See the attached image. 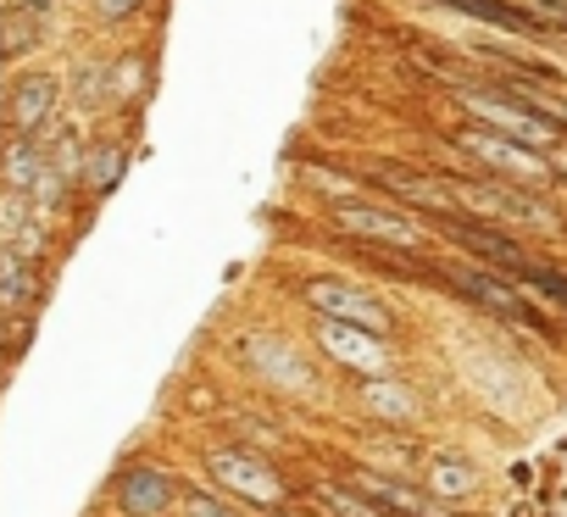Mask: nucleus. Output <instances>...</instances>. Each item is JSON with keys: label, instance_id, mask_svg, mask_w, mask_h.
<instances>
[{"label": "nucleus", "instance_id": "nucleus-1", "mask_svg": "<svg viewBox=\"0 0 567 517\" xmlns=\"http://www.w3.org/2000/svg\"><path fill=\"white\" fill-rule=\"evenodd\" d=\"M434 279L451 285L467 307H478V312L495 318L501 329H523V334H539V340L556 345V323L539 312L534 296H517L523 285H512V279H501V273H489V268H478V262H434Z\"/></svg>", "mask_w": 567, "mask_h": 517}, {"label": "nucleus", "instance_id": "nucleus-2", "mask_svg": "<svg viewBox=\"0 0 567 517\" xmlns=\"http://www.w3.org/2000/svg\"><path fill=\"white\" fill-rule=\"evenodd\" d=\"M456 211L478 217V223H495V228H556V211L523 189V184H506V178H473V173H440Z\"/></svg>", "mask_w": 567, "mask_h": 517}, {"label": "nucleus", "instance_id": "nucleus-3", "mask_svg": "<svg viewBox=\"0 0 567 517\" xmlns=\"http://www.w3.org/2000/svg\"><path fill=\"white\" fill-rule=\"evenodd\" d=\"M451 145H456L462 156H473L489 178H506V184H523V189H545V184L556 178V156H545V151H534V145H517V139L484 128V123L451 128Z\"/></svg>", "mask_w": 567, "mask_h": 517}, {"label": "nucleus", "instance_id": "nucleus-4", "mask_svg": "<svg viewBox=\"0 0 567 517\" xmlns=\"http://www.w3.org/2000/svg\"><path fill=\"white\" fill-rule=\"evenodd\" d=\"M301 301L318 312V318H329V323H351V329H368V334H379V340H390L395 345V312L368 290V285H351V279H334V273H318V279H301Z\"/></svg>", "mask_w": 567, "mask_h": 517}, {"label": "nucleus", "instance_id": "nucleus-5", "mask_svg": "<svg viewBox=\"0 0 567 517\" xmlns=\"http://www.w3.org/2000/svg\"><path fill=\"white\" fill-rule=\"evenodd\" d=\"M206 473H212V489H223V495H234L245 506H261V511H278L284 495H290V489H284V478L272 473V462L256 456V451H245V445L206 451Z\"/></svg>", "mask_w": 567, "mask_h": 517}, {"label": "nucleus", "instance_id": "nucleus-6", "mask_svg": "<svg viewBox=\"0 0 567 517\" xmlns=\"http://www.w3.org/2000/svg\"><path fill=\"white\" fill-rule=\"evenodd\" d=\"M462 106L484 123V128H495V134H506V139H517V145H534V151H556L567 134L556 128V123H545L534 106H523L512 90H501V84H484V90H462Z\"/></svg>", "mask_w": 567, "mask_h": 517}, {"label": "nucleus", "instance_id": "nucleus-7", "mask_svg": "<svg viewBox=\"0 0 567 517\" xmlns=\"http://www.w3.org/2000/svg\"><path fill=\"white\" fill-rule=\"evenodd\" d=\"M329 223L351 239H368V245H401L406 256H423L429 250V228L406 211V206H379V200H334L329 206Z\"/></svg>", "mask_w": 567, "mask_h": 517}, {"label": "nucleus", "instance_id": "nucleus-8", "mask_svg": "<svg viewBox=\"0 0 567 517\" xmlns=\"http://www.w3.org/2000/svg\"><path fill=\"white\" fill-rule=\"evenodd\" d=\"M112 511L117 517H173V506L184 500V478L167 467V462H123L117 478H112Z\"/></svg>", "mask_w": 567, "mask_h": 517}, {"label": "nucleus", "instance_id": "nucleus-9", "mask_svg": "<svg viewBox=\"0 0 567 517\" xmlns=\"http://www.w3.org/2000/svg\"><path fill=\"white\" fill-rule=\"evenodd\" d=\"M340 478H351V484H357L384 517H462L451 500L429 495L417 478H406V473L390 478V467H373V462H346Z\"/></svg>", "mask_w": 567, "mask_h": 517}, {"label": "nucleus", "instance_id": "nucleus-10", "mask_svg": "<svg viewBox=\"0 0 567 517\" xmlns=\"http://www.w3.org/2000/svg\"><path fill=\"white\" fill-rule=\"evenodd\" d=\"M239 351H245V362L261 373L267 390H284V395H318V390H323L312 356H307L296 340H284V334H256V340H245Z\"/></svg>", "mask_w": 567, "mask_h": 517}, {"label": "nucleus", "instance_id": "nucleus-11", "mask_svg": "<svg viewBox=\"0 0 567 517\" xmlns=\"http://www.w3.org/2000/svg\"><path fill=\"white\" fill-rule=\"evenodd\" d=\"M417 484H423L429 495H440V500L462 506V500H473V495L484 489V467H478L467 451H456V445H440V451H429V456H423V467H417Z\"/></svg>", "mask_w": 567, "mask_h": 517}, {"label": "nucleus", "instance_id": "nucleus-12", "mask_svg": "<svg viewBox=\"0 0 567 517\" xmlns=\"http://www.w3.org/2000/svg\"><path fill=\"white\" fill-rule=\"evenodd\" d=\"M62 101V79L56 73H23L7 95V134H45Z\"/></svg>", "mask_w": 567, "mask_h": 517}, {"label": "nucleus", "instance_id": "nucleus-13", "mask_svg": "<svg viewBox=\"0 0 567 517\" xmlns=\"http://www.w3.org/2000/svg\"><path fill=\"white\" fill-rule=\"evenodd\" d=\"M318 334H323V351L340 356L357 379H379V373L390 368V340H379V334H368V329H351V323H329V318H318Z\"/></svg>", "mask_w": 567, "mask_h": 517}, {"label": "nucleus", "instance_id": "nucleus-14", "mask_svg": "<svg viewBox=\"0 0 567 517\" xmlns=\"http://www.w3.org/2000/svg\"><path fill=\"white\" fill-rule=\"evenodd\" d=\"M45 167H51V151L40 145V134H7V145H0V189L34 200Z\"/></svg>", "mask_w": 567, "mask_h": 517}, {"label": "nucleus", "instance_id": "nucleus-15", "mask_svg": "<svg viewBox=\"0 0 567 517\" xmlns=\"http://www.w3.org/2000/svg\"><path fill=\"white\" fill-rule=\"evenodd\" d=\"M40 301V262L23 245H0V318L29 312Z\"/></svg>", "mask_w": 567, "mask_h": 517}, {"label": "nucleus", "instance_id": "nucleus-16", "mask_svg": "<svg viewBox=\"0 0 567 517\" xmlns=\"http://www.w3.org/2000/svg\"><path fill=\"white\" fill-rule=\"evenodd\" d=\"M312 500H318V511L323 517H384L351 478H340V473H318L312 478Z\"/></svg>", "mask_w": 567, "mask_h": 517}, {"label": "nucleus", "instance_id": "nucleus-17", "mask_svg": "<svg viewBox=\"0 0 567 517\" xmlns=\"http://www.w3.org/2000/svg\"><path fill=\"white\" fill-rule=\"evenodd\" d=\"M123 173H128V145H123V139H101V145L84 151V173H79V178H84V189H90L95 200L112 195Z\"/></svg>", "mask_w": 567, "mask_h": 517}, {"label": "nucleus", "instance_id": "nucleus-18", "mask_svg": "<svg viewBox=\"0 0 567 517\" xmlns=\"http://www.w3.org/2000/svg\"><path fill=\"white\" fill-rule=\"evenodd\" d=\"M178 517H250V506L223 495V489H212V484H184Z\"/></svg>", "mask_w": 567, "mask_h": 517}, {"label": "nucleus", "instance_id": "nucleus-19", "mask_svg": "<svg viewBox=\"0 0 567 517\" xmlns=\"http://www.w3.org/2000/svg\"><path fill=\"white\" fill-rule=\"evenodd\" d=\"M29 45H40V29H34V12L18 7V12H0V62L23 56Z\"/></svg>", "mask_w": 567, "mask_h": 517}, {"label": "nucleus", "instance_id": "nucleus-20", "mask_svg": "<svg viewBox=\"0 0 567 517\" xmlns=\"http://www.w3.org/2000/svg\"><path fill=\"white\" fill-rule=\"evenodd\" d=\"M517 285H523L534 301H545V307H556V312L567 318V273H556L550 262H534V268H528Z\"/></svg>", "mask_w": 567, "mask_h": 517}, {"label": "nucleus", "instance_id": "nucleus-21", "mask_svg": "<svg viewBox=\"0 0 567 517\" xmlns=\"http://www.w3.org/2000/svg\"><path fill=\"white\" fill-rule=\"evenodd\" d=\"M140 90H145V56H123V62L112 68V95L128 101V95H140Z\"/></svg>", "mask_w": 567, "mask_h": 517}, {"label": "nucleus", "instance_id": "nucleus-22", "mask_svg": "<svg viewBox=\"0 0 567 517\" xmlns=\"http://www.w3.org/2000/svg\"><path fill=\"white\" fill-rule=\"evenodd\" d=\"M90 7H95L101 23H128V18L145 7V0H90Z\"/></svg>", "mask_w": 567, "mask_h": 517}, {"label": "nucleus", "instance_id": "nucleus-23", "mask_svg": "<svg viewBox=\"0 0 567 517\" xmlns=\"http://www.w3.org/2000/svg\"><path fill=\"white\" fill-rule=\"evenodd\" d=\"M267 517H312V511H290V506H278V511H267Z\"/></svg>", "mask_w": 567, "mask_h": 517}]
</instances>
